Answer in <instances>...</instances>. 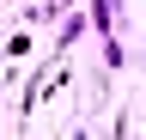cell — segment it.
Segmentation results:
<instances>
[{"label":"cell","mask_w":146,"mask_h":140,"mask_svg":"<svg viewBox=\"0 0 146 140\" xmlns=\"http://www.w3.org/2000/svg\"><path fill=\"white\" fill-rule=\"evenodd\" d=\"M110 140H134V116H128V110L110 116Z\"/></svg>","instance_id":"2"},{"label":"cell","mask_w":146,"mask_h":140,"mask_svg":"<svg viewBox=\"0 0 146 140\" xmlns=\"http://www.w3.org/2000/svg\"><path fill=\"white\" fill-rule=\"evenodd\" d=\"M31 55V37H25V31H12V37H6V61H25Z\"/></svg>","instance_id":"3"},{"label":"cell","mask_w":146,"mask_h":140,"mask_svg":"<svg viewBox=\"0 0 146 140\" xmlns=\"http://www.w3.org/2000/svg\"><path fill=\"white\" fill-rule=\"evenodd\" d=\"M85 31H91V19H85V12H67V19H61V37H55V49H61V55H67V49L79 43Z\"/></svg>","instance_id":"1"},{"label":"cell","mask_w":146,"mask_h":140,"mask_svg":"<svg viewBox=\"0 0 146 140\" xmlns=\"http://www.w3.org/2000/svg\"><path fill=\"white\" fill-rule=\"evenodd\" d=\"M73 140H85V128H79V122H73Z\"/></svg>","instance_id":"4"},{"label":"cell","mask_w":146,"mask_h":140,"mask_svg":"<svg viewBox=\"0 0 146 140\" xmlns=\"http://www.w3.org/2000/svg\"><path fill=\"white\" fill-rule=\"evenodd\" d=\"M6 79H12V73H0V92H6Z\"/></svg>","instance_id":"5"},{"label":"cell","mask_w":146,"mask_h":140,"mask_svg":"<svg viewBox=\"0 0 146 140\" xmlns=\"http://www.w3.org/2000/svg\"><path fill=\"white\" fill-rule=\"evenodd\" d=\"M0 140H6V134H0Z\"/></svg>","instance_id":"6"}]
</instances>
